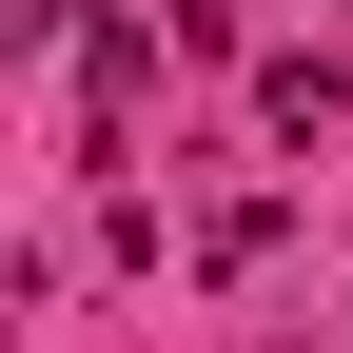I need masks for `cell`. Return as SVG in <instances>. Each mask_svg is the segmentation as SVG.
I'll use <instances>...</instances> for the list:
<instances>
[{"label": "cell", "mask_w": 353, "mask_h": 353, "mask_svg": "<svg viewBox=\"0 0 353 353\" xmlns=\"http://www.w3.org/2000/svg\"><path fill=\"white\" fill-rule=\"evenodd\" d=\"M255 138H353V79L334 59H255Z\"/></svg>", "instance_id": "6da1fadb"}, {"label": "cell", "mask_w": 353, "mask_h": 353, "mask_svg": "<svg viewBox=\"0 0 353 353\" xmlns=\"http://www.w3.org/2000/svg\"><path fill=\"white\" fill-rule=\"evenodd\" d=\"M79 99H99V138H118V118L157 99V39H138V20H79Z\"/></svg>", "instance_id": "7a4b0ae2"}]
</instances>
